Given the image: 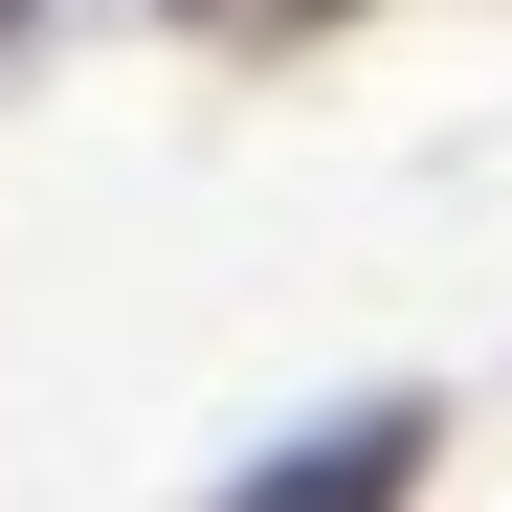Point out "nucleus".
I'll return each instance as SVG.
<instances>
[{
	"label": "nucleus",
	"mask_w": 512,
	"mask_h": 512,
	"mask_svg": "<svg viewBox=\"0 0 512 512\" xmlns=\"http://www.w3.org/2000/svg\"><path fill=\"white\" fill-rule=\"evenodd\" d=\"M423 490V401H357L334 446H290V468H245V512H401Z\"/></svg>",
	"instance_id": "nucleus-1"
}]
</instances>
